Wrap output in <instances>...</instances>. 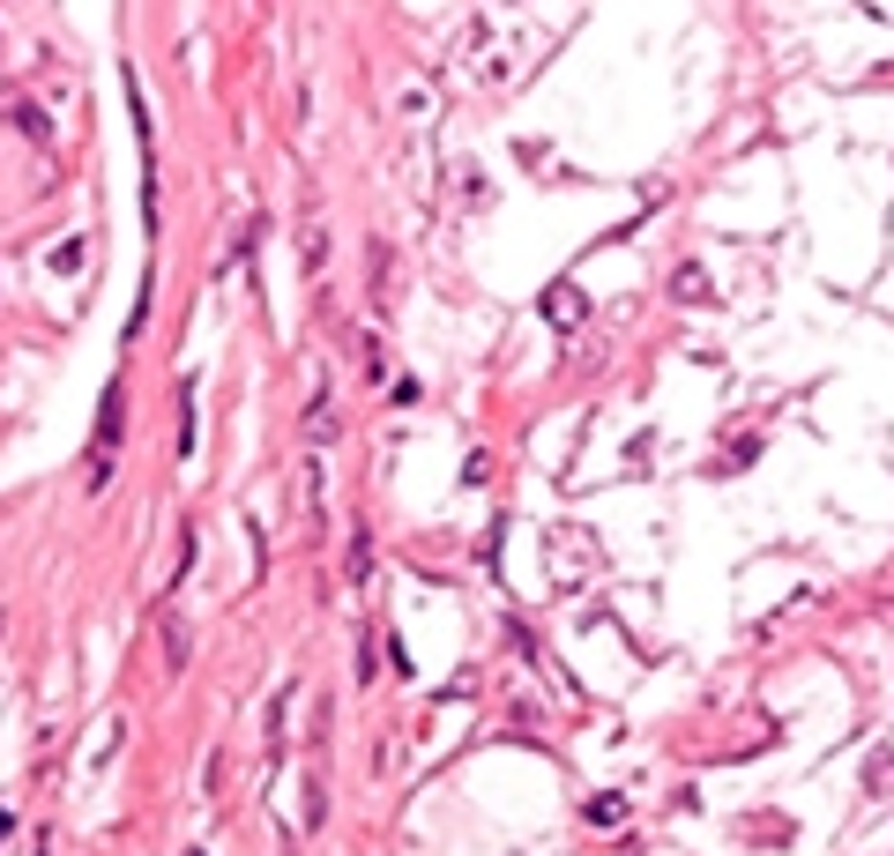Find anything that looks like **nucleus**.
<instances>
[{
	"label": "nucleus",
	"instance_id": "1",
	"mask_svg": "<svg viewBox=\"0 0 894 856\" xmlns=\"http://www.w3.org/2000/svg\"><path fill=\"white\" fill-rule=\"evenodd\" d=\"M157 641H164V671H172V678H180L186 663H194V626H186V618L172 611V604L157 611Z\"/></svg>",
	"mask_w": 894,
	"mask_h": 856
},
{
	"label": "nucleus",
	"instance_id": "2",
	"mask_svg": "<svg viewBox=\"0 0 894 856\" xmlns=\"http://www.w3.org/2000/svg\"><path fill=\"white\" fill-rule=\"evenodd\" d=\"M545 321H552V328H582V321H589V299L574 291V283H552V291H545Z\"/></svg>",
	"mask_w": 894,
	"mask_h": 856
},
{
	"label": "nucleus",
	"instance_id": "3",
	"mask_svg": "<svg viewBox=\"0 0 894 856\" xmlns=\"http://www.w3.org/2000/svg\"><path fill=\"white\" fill-rule=\"evenodd\" d=\"M120 418H127V396L120 388H105V410H97V462H112V447H120Z\"/></svg>",
	"mask_w": 894,
	"mask_h": 856
},
{
	"label": "nucleus",
	"instance_id": "4",
	"mask_svg": "<svg viewBox=\"0 0 894 856\" xmlns=\"http://www.w3.org/2000/svg\"><path fill=\"white\" fill-rule=\"evenodd\" d=\"M8 127H15L23 142H37V150H53V120H45L37 105H15V112H8Z\"/></svg>",
	"mask_w": 894,
	"mask_h": 856
},
{
	"label": "nucleus",
	"instance_id": "5",
	"mask_svg": "<svg viewBox=\"0 0 894 856\" xmlns=\"http://www.w3.org/2000/svg\"><path fill=\"white\" fill-rule=\"evenodd\" d=\"M343 566H351V582H366V574H373V537H366V529H351V551H343Z\"/></svg>",
	"mask_w": 894,
	"mask_h": 856
},
{
	"label": "nucleus",
	"instance_id": "6",
	"mask_svg": "<svg viewBox=\"0 0 894 856\" xmlns=\"http://www.w3.org/2000/svg\"><path fill=\"white\" fill-rule=\"evenodd\" d=\"M618 820H626V797H612V790L589 797V826H618Z\"/></svg>",
	"mask_w": 894,
	"mask_h": 856
},
{
	"label": "nucleus",
	"instance_id": "7",
	"mask_svg": "<svg viewBox=\"0 0 894 856\" xmlns=\"http://www.w3.org/2000/svg\"><path fill=\"white\" fill-rule=\"evenodd\" d=\"M83 246H90V239H61V246H53V269H61V275H83V261H90Z\"/></svg>",
	"mask_w": 894,
	"mask_h": 856
},
{
	"label": "nucleus",
	"instance_id": "8",
	"mask_svg": "<svg viewBox=\"0 0 894 856\" xmlns=\"http://www.w3.org/2000/svg\"><path fill=\"white\" fill-rule=\"evenodd\" d=\"M336 410H328V402H313V418H306V440H336Z\"/></svg>",
	"mask_w": 894,
	"mask_h": 856
},
{
	"label": "nucleus",
	"instance_id": "9",
	"mask_svg": "<svg viewBox=\"0 0 894 856\" xmlns=\"http://www.w3.org/2000/svg\"><path fill=\"white\" fill-rule=\"evenodd\" d=\"M864 790H872V797H894V752H880V760H872V782H864Z\"/></svg>",
	"mask_w": 894,
	"mask_h": 856
},
{
	"label": "nucleus",
	"instance_id": "10",
	"mask_svg": "<svg viewBox=\"0 0 894 856\" xmlns=\"http://www.w3.org/2000/svg\"><path fill=\"white\" fill-rule=\"evenodd\" d=\"M180 455H194V388H180Z\"/></svg>",
	"mask_w": 894,
	"mask_h": 856
},
{
	"label": "nucleus",
	"instance_id": "11",
	"mask_svg": "<svg viewBox=\"0 0 894 856\" xmlns=\"http://www.w3.org/2000/svg\"><path fill=\"white\" fill-rule=\"evenodd\" d=\"M671 291H679V299H709V275H701V269H679V275H671Z\"/></svg>",
	"mask_w": 894,
	"mask_h": 856
},
{
	"label": "nucleus",
	"instance_id": "12",
	"mask_svg": "<svg viewBox=\"0 0 894 856\" xmlns=\"http://www.w3.org/2000/svg\"><path fill=\"white\" fill-rule=\"evenodd\" d=\"M358 350H366V380H388V350H380V336H366Z\"/></svg>",
	"mask_w": 894,
	"mask_h": 856
},
{
	"label": "nucleus",
	"instance_id": "13",
	"mask_svg": "<svg viewBox=\"0 0 894 856\" xmlns=\"http://www.w3.org/2000/svg\"><path fill=\"white\" fill-rule=\"evenodd\" d=\"M321 246H328V239H321V224H306V246H299V261H306V275L321 269Z\"/></svg>",
	"mask_w": 894,
	"mask_h": 856
},
{
	"label": "nucleus",
	"instance_id": "14",
	"mask_svg": "<svg viewBox=\"0 0 894 856\" xmlns=\"http://www.w3.org/2000/svg\"><path fill=\"white\" fill-rule=\"evenodd\" d=\"M0 834H8V812H0Z\"/></svg>",
	"mask_w": 894,
	"mask_h": 856
},
{
	"label": "nucleus",
	"instance_id": "15",
	"mask_svg": "<svg viewBox=\"0 0 894 856\" xmlns=\"http://www.w3.org/2000/svg\"><path fill=\"white\" fill-rule=\"evenodd\" d=\"M186 856H202V849H186Z\"/></svg>",
	"mask_w": 894,
	"mask_h": 856
}]
</instances>
